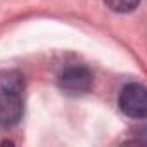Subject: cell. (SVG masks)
Masks as SVG:
<instances>
[{
  "mask_svg": "<svg viewBox=\"0 0 147 147\" xmlns=\"http://www.w3.org/2000/svg\"><path fill=\"white\" fill-rule=\"evenodd\" d=\"M119 109L131 119H144L147 116V95L140 83H128L119 92Z\"/></svg>",
  "mask_w": 147,
  "mask_h": 147,
  "instance_id": "cell-1",
  "label": "cell"
},
{
  "mask_svg": "<svg viewBox=\"0 0 147 147\" xmlns=\"http://www.w3.org/2000/svg\"><path fill=\"white\" fill-rule=\"evenodd\" d=\"M23 92L0 87V126L11 128L23 118Z\"/></svg>",
  "mask_w": 147,
  "mask_h": 147,
  "instance_id": "cell-2",
  "label": "cell"
},
{
  "mask_svg": "<svg viewBox=\"0 0 147 147\" xmlns=\"http://www.w3.org/2000/svg\"><path fill=\"white\" fill-rule=\"evenodd\" d=\"M57 82H59V87L69 94H85L90 90L94 76L88 67L73 64V66L64 67L59 73Z\"/></svg>",
  "mask_w": 147,
  "mask_h": 147,
  "instance_id": "cell-3",
  "label": "cell"
},
{
  "mask_svg": "<svg viewBox=\"0 0 147 147\" xmlns=\"http://www.w3.org/2000/svg\"><path fill=\"white\" fill-rule=\"evenodd\" d=\"M0 87L12 88V90H24V80L23 75L16 69H7L0 73Z\"/></svg>",
  "mask_w": 147,
  "mask_h": 147,
  "instance_id": "cell-4",
  "label": "cell"
},
{
  "mask_svg": "<svg viewBox=\"0 0 147 147\" xmlns=\"http://www.w3.org/2000/svg\"><path fill=\"white\" fill-rule=\"evenodd\" d=\"M104 4L113 11V12H119V14H126L137 9V5L140 4V0H104Z\"/></svg>",
  "mask_w": 147,
  "mask_h": 147,
  "instance_id": "cell-5",
  "label": "cell"
}]
</instances>
